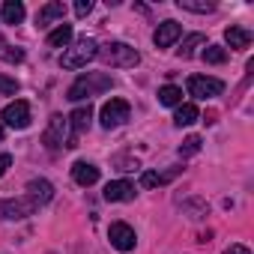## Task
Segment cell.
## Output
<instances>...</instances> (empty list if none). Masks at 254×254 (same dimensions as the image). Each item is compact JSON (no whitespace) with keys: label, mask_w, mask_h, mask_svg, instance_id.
Masks as SVG:
<instances>
[{"label":"cell","mask_w":254,"mask_h":254,"mask_svg":"<svg viewBox=\"0 0 254 254\" xmlns=\"http://www.w3.org/2000/svg\"><path fill=\"white\" fill-rule=\"evenodd\" d=\"M183 212H186L191 221H200V218L209 215V203H206L203 197H189V200H183Z\"/></svg>","instance_id":"obj_18"},{"label":"cell","mask_w":254,"mask_h":254,"mask_svg":"<svg viewBox=\"0 0 254 254\" xmlns=\"http://www.w3.org/2000/svg\"><path fill=\"white\" fill-rule=\"evenodd\" d=\"M0 15H3L6 24H21L27 12H24V3H21V0H6L3 9H0Z\"/></svg>","instance_id":"obj_19"},{"label":"cell","mask_w":254,"mask_h":254,"mask_svg":"<svg viewBox=\"0 0 254 254\" xmlns=\"http://www.w3.org/2000/svg\"><path fill=\"white\" fill-rule=\"evenodd\" d=\"M203 60L212 63V66H218V63L227 60V51H224L221 45H206V48H203Z\"/></svg>","instance_id":"obj_25"},{"label":"cell","mask_w":254,"mask_h":254,"mask_svg":"<svg viewBox=\"0 0 254 254\" xmlns=\"http://www.w3.org/2000/svg\"><path fill=\"white\" fill-rule=\"evenodd\" d=\"M72 180L78 183V186H96L99 183V168L96 165H90V162H75L72 165Z\"/></svg>","instance_id":"obj_13"},{"label":"cell","mask_w":254,"mask_h":254,"mask_svg":"<svg viewBox=\"0 0 254 254\" xmlns=\"http://www.w3.org/2000/svg\"><path fill=\"white\" fill-rule=\"evenodd\" d=\"M0 123H6L9 129H27L30 126V105L24 99H15L3 108V114H0Z\"/></svg>","instance_id":"obj_6"},{"label":"cell","mask_w":254,"mask_h":254,"mask_svg":"<svg viewBox=\"0 0 254 254\" xmlns=\"http://www.w3.org/2000/svg\"><path fill=\"white\" fill-rule=\"evenodd\" d=\"M3 60L6 63H21L24 60V51L21 48H9V51H3Z\"/></svg>","instance_id":"obj_28"},{"label":"cell","mask_w":254,"mask_h":254,"mask_svg":"<svg viewBox=\"0 0 254 254\" xmlns=\"http://www.w3.org/2000/svg\"><path fill=\"white\" fill-rule=\"evenodd\" d=\"M180 36H183V27L177 21H162L153 33V42H156V48H171Z\"/></svg>","instance_id":"obj_11"},{"label":"cell","mask_w":254,"mask_h":254,"mask_svg":"<svg viewBox=\"0 0 254 254\" xmlns=\"http://www.w3.org/2000/svg\"><path fill=\"white\" fill-rule=\"evenodd\" d=\"M96 54H99V42L90 39V36H81L75 45H69V48L63 51L60 66H63V69H81V66H87L90 60H96Z\"/></svg>","instance_id":"obj_3"},{"label":"cell","mask_w":254,"mask_h":254,"mask_svg":"<svg viewBox=\"0 0 254 254\" xmlns=\"http://www.w3.org/2000/svg\"><path fill=\"white\" fill-rule=\"evenodd\" d=\"M69 42H72V24H60L57 30L48 33V45L51 48H66Z\"/></svg>","instance_id":"obj_21"},{"label":"cell","mask_w":254,"mask_h":254,"mask_svg":"<svg viewBox=\"0 0 254 254\" xmlns=\"http://www.w3.org/2000/svg\"><path fill=\"white\" fill-rule=\"evenodd\" d=\"M117 165H120L117 171H135V168H138V162H132V159H123V156L117 159Z\"/></svg>","instance_id":"obj_30"},{"label":"cell","mask_w":254,"mask_h":254,"mask_svg":"<svg viewBox=\"0 0 254 254\" xmlns=\"http://www.w3.org/2000/svg\"><path fill=\"white\" fill-rule=\"evenodd\" d=\"M200 144H203V141H200V135H189V138L180 144V156H183V159H189V156L200 153Z\"/></svg>","instance_id":"obj_26"},{"label":"cell","mask_w":254,"mask_h":254,"mask_svg":"<svg viewBox=\"0 0 254 254\" xmlns=\"http://www.w3.org/2000/svg\"><path fill=\"white\" fill-rule=\"evenodd\" d=\"M177 174H183V168H171V171H165V174L144 171V174H141V186H144V189H156V186H165V183H171Z\"/></svg>","instance_id":"obj_17"},{"label":"cell","mask_w":254,"mask_h":254,"mask_svg":"<svg viewBox=\"0 0 254 254\" xmlns=\"http://www.w3.org/2000/svg\"><path fill=\"white\" fill-rule=\"evenodd\" d=\"M39 206L24 194V197H9V200H3L0 203V212H3V218L6 221H21V218H27V215H33Z\"/></svg>","instance_id":"obj_8"},{"label":"cell","mask_w":254,"mask_h":254,"mask_svg":"<svg viewBox=\"0 0 254 254\" xmlns=\"http://www.w3.org/2000/svg\"><path fill=\"white\" fill-rule=\"evenodd\" d=\"M129 102L126 99H111L102 105L99 111V120H102V129H117V126H123L126 120H129Z\"/></svg>","instance_id":"obj_4"},{"label":"cell","mask_w":254,"mask_h":254,"mask_svg":"<svg viewBox=\"0 0 254 254\" xmlns=\"http://www.w3.org/2000/svg\"><path fill=\"white\" fill-rule=\"evenodd\" d=\"M3 45H6V39H3V36H0V48H3Z\"/></svg>","instance_id":"obj_34"},{"label":"cell","mask_w":254,"mask_h":254,"mask_svg":"<svg viewBox=\"0 0 254 254\" xmlns=\"http://www.w3.org/2000/svg\"><path fill=\"white\" fill-rule=\"evenodd\" d=\"M224 84L218 78H206V75H191L189 78V93L194 99H212V96H221Z\"/></svg>","instance_id":"obj_9"},{"label":"cell","mask_w":254,"mask_h":254,"mask_svg":"<svg viewBox=\"0 0 254 254\" xmlns=\"http://www.w3.org/2000/svg\"><path fill=\"white\" fill-rule=\"evenodd\" d=\"M0 141H3V123H0Z\"/></svg>","instance_id":"obj_33"},{"label":"cell","mask_w":254,"mask_h":254,"mask_svg":"<svg viewBox=\"0 0 254 254\" xmlns=\"http://www.w3.org/2000/svg\"><path fill=\"white\" fill-rule=\"evenodd\" d=\"M15 93H18V81L0 75V96H15Z\"/></svg>","instance_id":"obj_27"},{"label":"cell","mask_w":254,"mask_h":254,"mask_svg":"<svg viewBox=\"0 0 254 254\" xmlns=\"http://www.w3.org/2000/svg\"><path fill=\"white\" fill-rule=\"evenodd\" d=\"M111 87H114L111 75H105V72H87V75H81V78L66 90V99H69V102H81V99H90V96H96V93H102V90H111Z\"/></svg>","instance_id":"obj_2"},{"label":"cell","mask_w":254,"mask_h":254,"mask_svg":"<svg viewBox=\"0 0 254 254\" xmlns=\"http://www.w3.org/2000/svg\"><path fill=\"white\" fill-rule=\"evenodd\" d=\"M108 239H111V245H114L117 251H132V248H135V242H138L135 230L126 224V221H114V224H111V230H108Z\"/></svg>","instance_id":"obj_10"},{"label":"cell","mask_w":254,"mask_h":254,"mask_svg":"<svg viewBox=\"0 0 254 254\" xmlns=\"http://www.w3.org/2000/svg\"><path fill=\"white\" fill-rule=\"evenodd\" d=\"M206 39H203V33H191V36H186V42H183V48H180V57H191L194 54V48H200Z\"/></svg>","instance_id":"obj_24"},{"label":"cell","mask_w":254,"mask_h":254,"mask_svg":"<svg viewBox=\"0 0 254 254\" xmlns=\"http://www.w3.org/2000/svg\"><path fill=\"white\" fill-rule=\"evenodd\" d=\"M66 129H69V117H63V114H51L48 129L42 132V144H45L48 150H60V147H66Z\"/></svg>","instance_id":"obj_5"},{"label":"cell","mask_w":254,"mask_h":254,"mask_svg":"<svg viewBox=\"0 0 254 254\" xmlns=\"http://www.w3.org/2000/svg\"><path fill=\"white\" fill-rule=\"evenodd\" d=\"M105 200H111V203H123V200H135V186H132V183H126V180L108 183V186H105Z\"/></svg>","instance_id":"obj_12"},{"label":"cell","mask_w":254,"mask_h":254,"mask_svg":"<svg viewBox=\"0 0 254 254\" xmlns=\"http://www.w3.org/2000/svg\"><path fill=\"white\" fill-rule=\"evenodd\" d=\"M177 6L186 9V12H197V15H206V12L215 9L212 0H177Z\"/></svg>","instance_id":"obj_22"},{"label":"cell","mask_w":254,"mask_h":254,"mask_svg":"<svg viewBox=\"0 0 254 254\" xmlns=\"http://www.w3.org/2000/svg\"><path fill=\"white\" fill-rule=\"evenodd\" d=\"M90 9H93V0H78V3H75V15H78V18L90 15Z\"/></svg>","instance_id":"obj_29"},{"label":"cell","mask_w":254,"mask_h":254,"mask_svg":"<svg viewBox=\"0 0 254 254\" xmlns=\"http://www.w3.org/2000/svg\"><path fill=\"white\" fill-rule=\"evenodd\" d=\"M27 197H30L36 206H42V203H48V200L54 197V186H51L48 180H30V183H27Z\"/></svg>","instance_id":"obj_14"},{"label":"cell","mask_w":254,"mask_h":254,"mask_svg":"<svg viewBox=\"0 0 254 254\" xmlns=\"http://www.w3.org/2000/svg\"><path fill=\"white\" fill-rule=\"evenodd\" d=\"M105 66H114V69H135L141 63V54L126 45V42H108V45H99V54H96Z\"/></svg>","instance_id":"obj_1"},{"label":"cell","mask_w":254,"mask_h":254,"mask_svg":"<svg viewBox=\"0 0 254 254\" xmlns=\"http://www.w3.org/2000/svg\"><path fill=\"white\" fill-rule=\"evenodd\" d=\"M159 102H162V105H183V90L174 87V84H165V87L159 90Z\"/></svg>","instance_id":"obj_23"},{"label":"cell","mask_w":254,"mask_h":254,"mask_svg":"<svg viewBox=\"0 0 254 254\" xmlns=\"http://www.w3.org/2000/svg\"><path fill=\"white\" fill-rule=\"evenodd\" d=\"M63 15H66V6H63V0H51V3H45L42 9H39V15H36V27H48L51 21H63Z\"/></svg>","instance_id":"obj_15"},{"label":"cell","mask_w":254,"mask_h":254,"mask_svg":"<svg viewBox=\"0 0 254 254\" xmlns=\"http://www.w3.org/2000/svg\"><path fill=\"white\" fill-rule=\"evenodd\" d=\"M9 165H12V156L9 153H0V177L9 171Z\"/></svg>","instance_id":"obj_31"},{"label":"cell","mask_w":254,"mask_h":254,"mask_svg":"<svg viewBox=\"0 0 254 254\" xmlns=\"http://www.w3.org/2000/svg\"><path fill=\"white\" fill-rule=\"evenodd\" d=\"M69 123H72V135L66 138V147H69V150H75V147H78V138L90 129V123H93V108H90V105L75 108V111H72V117H69Z\"/></svg>","instance_id":"obj_7"},{"label":"cell","mask_w":254,"mask_h":254,"mask_svg":"<svg viewBox=\"0 0 254 254\" xmlns=\"http://www.w3.org/2000/svg\"><path fill=\"white\" fill-rule=\"evenodd\" d=\"M224 254H251V251H248L245 245H230V248H227Z\"/></svg>","instance_id":"obj_32"},{"label":"cell","mask_w":254,"mask_h":254,"mask_svg":"<svg viewBox=\"0 0 254 254\" xmlns=\"http://www.w3.org/2000/svg\"><path fill=\"white\" fill-rule=\"evenodd\" d=\"M224 39H227V45H230V48L242 51V48H248V45H251L254 33H251L248 27H227V30H224Z\"/></svg>","instance_id":"obj_16"},{"label":"cell","mask_w":254,"mask_h":254,"mask_svg":"<svg viewBox=\"0 0 254 254\" xmlns=\"http://www.w3.org/2000/svg\"><path fill=\"white\" fill-rule=\"evenodd\" d=\"M200 120V111H197V105H191V102H186V105H177V114H174V123L180 126H191V123H197Z\"/></svg>","instance_id":"obj_20"}]
</instances>
